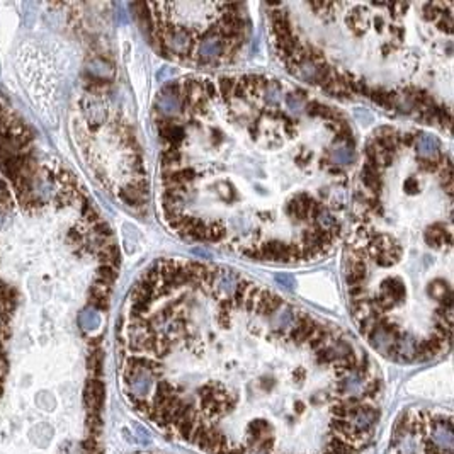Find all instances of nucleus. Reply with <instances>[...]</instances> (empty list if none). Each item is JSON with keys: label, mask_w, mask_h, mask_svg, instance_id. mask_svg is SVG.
Listing matches in <instances>:
<instances>
[{"label": "nucleus", "mask_w": 454, "mask_h": 454, "mask_svg": "<svg viewBox=\"0 0 454 454\" xmlns=\"http://www.w3.org/2000/svg\"><path fill=\"white\" fill-rule=\"evenodd\" d=\"M269 320V316H267ZM194 330L131 318L123 390L165 436L203 454H363L381 418V379L342 332L298 313L291 329Z\"/></svg>", "instance_id": "nucleus-1"}, {"label": "nucleus", "mask_w": 454, "mask_h": 454, "mask_svg": "<svg viewBox=\"0 0 454 454\" xmlns=\"http://www.w3.org/2000/svg\"><path fill=\"white\" fill-rule=\"evenodd\" d=\"M388 454H452L451 413L415 408L395 426Z\"/></svg>", "instance_id": "nucleus-2"}, {"label": "nucleus", "mask_w": 454, "mask_h": 454, "mask_svg": "<svg viewBox=\"0 0 454 454\" xmlns=\"http://www.w3.org/2000/svg\"><path fill=\"white\" fill-rule=\"evenodd\" d=\"M155 106H157V109L162 112L164 116H167V118H170V116H175L179 111H182V106L184 102L180 97L174 95V94H169L167 90H162L160 94L157 95V101H155Z\"/></svg>", "instance_id": "nucleus-3"}, {"label": "nucleus", "mask_w": 454, "mask_h": 454, "mask_svg": "<svg viewBox=\"0 0 454 454\" xmlns=\"http://www.w3.org/2000/svg\"><path fill=\"white\" fill-rule=\"evenodd\" d=\"M223 56V41L218 38H208L199 45L198 60L199 63H209L216 58Z\"/></svg>", "instance_id": "nucleus-4"}, {"label": "nucleus", "mask_w": 454, "mask_h": 454, "mask_svg": "<svg viewBox=\"0 0 454 454\" xmlns=\"http://www.w3.org/2000/svg\"><path fill=\"white\" fill-rule=\"evenodd\" d=\"M417 153L424 158H434L439 155V141L431 135H422L417 140Z\"/></svg>", "instance_id": "nucleus-5"}, {"label": "nucleus", "mask_w": 454, "mask_h": 454, "mask_svg": "<svg viewBox=\"0 0 454 454\" xmlns=\"http://www.w3.org/2000/svg\"><path fill=\"white\" fill-rule=\"evenodd\" d=\"M330 158L334 164H339V165H349L354 162V150L350 148V145H340L337 146V148L332 150L330 153Z\"/></svg>", "instance_id": "nucleus-6"}, {"label": "nucleus", "mask_w": 454, "mask_h": 454, "mask_svg": "<svg viewBox=\"0 0 454 454\" xmlns=\"http://www.w3.org/2000/svg\"><path fill=\"white\" fill-rule=\"evenodd\" d=\"M427 293H429V296L434 298V300L441 301L442 298L447 295V293H451V287H449L447 284H444V282H441V281H434V282L429 284Z\"/></svg>", "instance_id": "nucleus-7"}, {"label": "nucleus", "mask_w": 454, "mask_h": 454, "mask_svg": "<svg viewBox=\"0 0 454 454\" xmlns=\"http://www.w3.org/2000/svg\"><path fill=\"white\" fill-rule=\"evenodd\" d=\"M264 101L267 106H277L279 104V85L277 84H267L266 89L262 90Z\"/></svg>", "instance_id": "nucleus-8"}, {"label": "nucleus", "mask_w": 454, "mask_h": 454, "mask_svg": "<svg viewBox=\"0 0 454 454\" xmlns=\"http://www.w3.org/2000/svg\"><path fill=\"white\" fill-rule=\"evenodd\" d=\"M118 277V272H116V267L111 266H101V269L97 271V281L107 282V284H112Z\"/></svg>", "instance_id": "nucleus-9"}, {"label": "nucleus", "mask_w": 454, "mask_h": 454, "mask_svg": "<svg viewBox=\"0 0 454 454\" xmlns=\"http://www.w3.org/2000/svg\"><path fill=\"white\" fill-rule=\"evenodd\" d=\"M286 104L293 112H300L301 109H305V99H303V95H300V94H287Z\"/></svg>", "instance_id": "nucleus-10"}, {"label": "nucleus", "mask_w": 454, "mask_h": 454, "mask_svg": "<svg viewBox=\"0 0 454 454\" xmlns=\"http://www.w3.org/2000/svg\"><path fill=\"white\" fill-rule=\"evenodd\" d=\"M276 281L279 282L281 286L287 287V289H291V287L295 286V279H293L289 274H277L276 276Z\"/></svg>", "instance_id": "nucleus-11"}, {"label": "nucleus", "mask_w": 454, "mask_h": 454, "mask_svg": "<svg viewBox=\"0 0 454 454\" xmlns=\"http://www.w3.org/2000/svg\"><path fill=\"white\" fill-rule=\"evenodd\" d=\"M417 187H418V182H417V180H415V179L410 177V179L405 180V189H407L408 192L415 191V189H417Z\"/></svg>", "instance_id": "nucleus-12"}]
</instances>
